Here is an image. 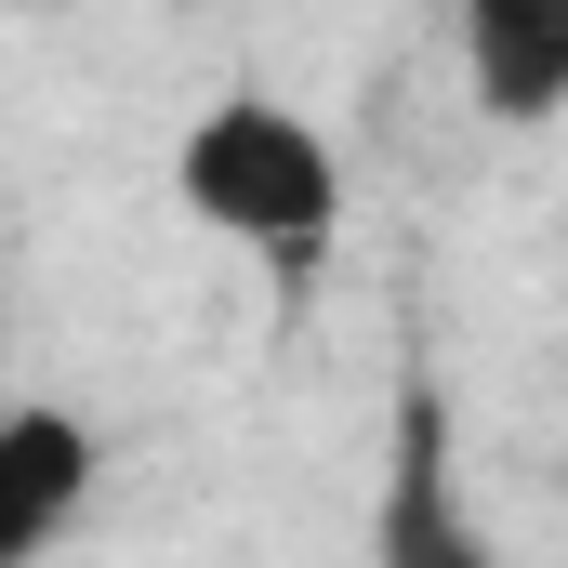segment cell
<instances>
[{"label":"cell","mask_w":568,"mask_h":568,"mask_svg":"<svg viewBox=\"0 0 568 568\" xmlns=\"http://www.w3.org/2000/svg\"><path fill=\"white\" fill-rule=\"evenodd\" d=\"M371 568H489V529L463 516V463H449L436 384L397 397V476H384V516H371Z\"/></svg>","instance_id":"2"},{"label":"cell","mask_w":568,"mask_h":568,"mask_svg":"<svg viewBox=\"0 0 568 568\" xmlns=\"http://www.w3.org/2000/svg\"><path fill=\"white\" fill-rule=\"evenodd\" d=\"M172 199L212 225V239H239V252H331V225H344V145L317 133L304 106L278 93H225V106H199L185 145H172Z\"/></svg>","instance_id":"1"},{"label":"cell","mask_w":568,"mask_h":568,"mask_svg":"<svg viewBox=\"0 0 568 568\" xmlns=\"http://www.w3.org/2000/svg\"><path fill=\"white\" fill-rule=\"evenodd\" d=\"M93 463H106V449H93L80 410H53V397H0V568H27L40 542L80 529Z\"/></svg>","instance_id":"3"},{"label":"cell","mask_w":568,"mask_h":568,"mask_svg":"<svg viewBox=\"0 0 568 568\" xmlns=\"http://www.w3.org/2000/svg\"><path fill=\"white\" fill-rule=\"evenodd\" d=\"M463 80L489 120L568 106V0H463Z\"/></svg>","instance_id":"4"}]
</instances>
